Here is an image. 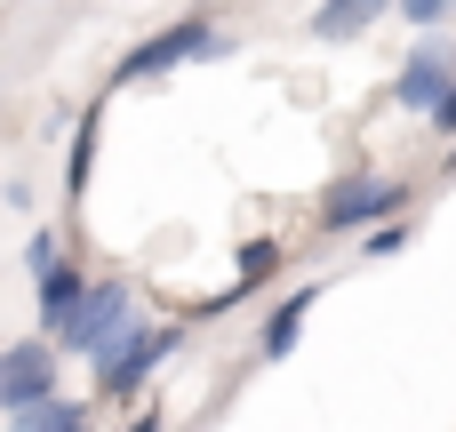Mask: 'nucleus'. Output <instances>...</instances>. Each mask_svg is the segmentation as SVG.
Instances as JSON below:
<instances>
[{
  "instance_id": "nucleus-1",
  "label": "nucleus",
  "mask_w": 456,
  "mask_h": 432,
  "mask_svg": "<svg viewBox=\"0 0 456 432\" xmlns=\"http://www.w3.org/2000/svg\"><path fill=\"white\" fill-rule=\"evenodd\" d=\"M184 345H192V321H144V313H136V321L88 361V401H96V409H128V401H144V385H152Z\"/></svg>"
},
{
  "instance_id": "nucleus-2",
  "label": "nucleus",
  "mask_w": 456,
  "mask_h": 432,
  "mask_svg": "<svg viewBox=\"0 0 456 432\" xmlns=\"http://www.w3.org/2000/svg\"><path fill=\"white\" fill-rule=\"evenodd\" d=\"M200 56H232V32H224L208 8H192V16H176V24H160V32H144V40L112 64V80H104V88L168 80V72H184V64H200Z\"/></svg>"
},
{
  "instance_id": "nucleus-3",
  "label": "nucleus",
  "mask_w": 456,
  "mask_h": 432,
  "mask_svg": "<svg viewBox=\"0 0 456 432\" xmlns=\"http://www.w3.org/2000/svg\"><path fill=\"white\" fill-rule=\"evenodd\" d=\"M409 200H417L409 176L345 168V176L313 200V232H321V240H353V232H369V224H385V216H409Z\"/></svg>"
},
{
  "instance_id": "nucleus-4",
  "label": "nucleus",
  "mask_w": 456,
  "mask_h": 432,
  "mask_svg": "<svg viewBox=\"0 0 456 432\" xmlns=\"http://www.w3.org/2000/svg\"><path fill=\"white\" fill-rule=\"evenodd\" d=\"M128 321H136V281H128V273H96V281H88V297L72 305V321H64L48 345H56L64 361H96Z\"/></svg>"
},
{
  "instance_id": "nucleus-5",
  "label": "nucleus",
  "mask_w": 456,
  "mask_h": 432,
  "mask_svg": "<svg viewBox=\"0 0 456 432\" xmlns=\"http://www.w3.org/2000/svg\"><path fill=\"white\" fill-rule=\"evenodd\" d=\"M449 80H456V40H449V32H425V40L401 56V72H393L385 96H393L401 112H433V96H441Z\"/></svg>"
},
{
  "instance_id": "nucleus-6",
  "label": "nucleus",
  "mask_w": 456,
  "mask_h": 432,
  "mask_svg": "<svg viewBox=\"0 0 456 432\" xmlns=\"http://www.w3.org/2000/svg\"><path fill=\"white\" fill-rule=\"evenodd\" d=\"M64 393V353L32 329V337H16L8 345V409H40V401H56Z\"/></svg>"
},
{
  "instance_id": "nucleus-7",
  "label": "nucleus",
  "mask_w": 456,
  "mask_h": 432,
  "mask_svg": "<svg viewBox=\"0 0 456 432\" xmlns=\"http://www.w3.org/2000/svg\"><path fill=\"white\" fill-rule=\"evenodd\" d=\"M88 281H96V273H88L80 249H64L48 273H32V321H40V337H56V329L72 321V305L88 297Z\"/></svg>"
},
{
  "instance_id": "nucleus-8",
  "label": "nucleus",
  "mask_w": 456,
  "mask_h": 432,
  "mask_svg": "<svg viewBox=\"0 0 456 432\" xmlns=\"http://www.w3.org/2000/svg\"><path fill=\"white\" fill-rule=\"evenodd\" d=\"M104 104H112V88H104V96H88V104H80V120H72V144H64V200H88V184H96V152H104Z\"/></svg>"
},
{
  "instance_id": "nucleus-9",
  "label": "nucleus",
  "mask_w": 456,
  "mask_h": 432,
  "mask_svg": "<svg viewBox=\"0 0 456 432\" xmlns=\"http://www.w3.org/2000/svg\"><path fill=\"white\" fill-rule=\"evenodd\" d=\"M321 289H329V281H297V289L265 313V329H256V361H289V353H297V337H305V321H313Z\"/></svg>"
},
{
  "instance_id": "nucleus-10",
  "label": "nucleus",
  "mask_w": 456,
  "mask_h": 432,
  "mask_svg": "<svg viewBox=\"0 0 456 432\" xmlns=\"http://www.w3.org/2000/svg\"><path fill=\"white\" fill-rule=\"evenodd\" d=\"M393 16V0H321L313 16H305V32L313 40H361V32H377Z\"/></svg>"
},
{
  "instance_id": "nucleus-11",
  "label": "nucleus",
  "mask_w": 456,
  "mask_h": 432,
  "mask_svg": "<svg viewBox=\"0 0 456 432\" xmlns=\"http://www.w3.org/2000/svg\"><path fill=\"white\" fill-rule=\"evenodd\" d=\"M96 401H72V393H56V401H40V409H8V425L0 432H96Z\"/></svg>"
},
{
  "instance_id": "nucleus-12",
  "label": "nucleus",
  "mask_w": 456,
  "mask_h": 432,
  "mask_svg": "<svg viewBox=\"0 0 456 432\" xmlns=\"http://www.w3.org/2000/svg\"><path fill=\"white\" fill-rule=\"evenodd\" d=\"M281 265H289V240H281V232H248V240L232 249V281H240L248 297H256V289H265Z\"/></svg>"
},
{
  "instance_id": "nucleus-13",
  "label": "nucleus",
  "mask_w": 456,
  "mask_h": 432,
  "mask_svg": "<svg viewBox=\"0 0 456 432\" xmlns=\"http://www.w3.org/2000/svg\"><path fill=\"white\" fill-rule=\"evenodd\" d=\"M417 240V224H401V216H385V224H369V240H361V257H401Z\"/></svg>"
},
{
  "instance_id": "nucleus-14",
  "label": "nucleus",
  "mask_w": 456,
  "mask_h": 432,
  "mask_svg": "<svg viewBox=\"0 0 456 432\" xmlns=\"http://www.w3.org/2000/svg\"><path fill=\"white\" fill-rule=\"evenodd\" d=\"M64 249H72V240H64V232H56V224H40V232H32V240H24V273H48V265H56V257H64Z\"/></svg>"
},
{
  "instance_id": "nucleus-15",
  "label": "nucleus",
  "mask_w": 456,
  "mask_h": 432,
  "mask_svg": "<svg viewBox=\"0 0 456 432\" xmlns=\"http://www.w3.org/2000/svg\"><path fill=\"white\" fill-rule=\"evenodd\" d=\"M393 8H401V24H417V32H441L456 16V0H393Z\"/></svg>"
},
{
  "instance_id": "nucleus-16",
  "label": "nucleus",
  "mask_w": 456,
  "mask_h": 432,
  "mask_svg": "<svg viewBox=\"0 0 456 432\" xmlns=\"http://www.w3.org/2000/svg\"><path fill=\"white\" fill-rule=\"evenodd\" d=\"M425 128H433L441 144H449V136H456V80H449V88H441V96H433V112H425Z\"/></svg>"
},
{
  "instance_id": "nucleus-17",
  "label": "nucleus",
  "mask_w": 456,
  "mask_h": 432,
  "mask_svg": "<svg viewBox=\"0 0 456 432\" xmlns=\"http://www.w3.org/2000/svg\"><path fill=\"white\" fill-rule=\"evenodd\" d=\"M120 432H168V409H160V401H144V409H136Z\"/></svg>"
},
{
  "instance_id": "nucleus-18",
  "label": "nucleus",
  "mask_w": 456,
  "mask_h": 432,
  "mask_svg": "<svg viewBox=\"0 0 456 432\" xmlns=\"http://www.w3.org/2000/svg\"><path fill=\"white\" fill-rule=\"evenodd\" d=\"M0 417H8V345H0Z\"/></svg>"
},
{
  "instance_id": "nucleus-19",
  "label": "nucleus",
  "mask_w": 456,
  "mask_h": 432,
  "mask_svg": "<svg viewBox=\"0 0 456 432\" xmlns=\"http://www.w3.org/2000/svg\"><path fill=\"white\" fill-rule=\"evenodd\" d=\"M441 184H456V136H449V160H441Z\"/></svg>"
}]
</instances>
